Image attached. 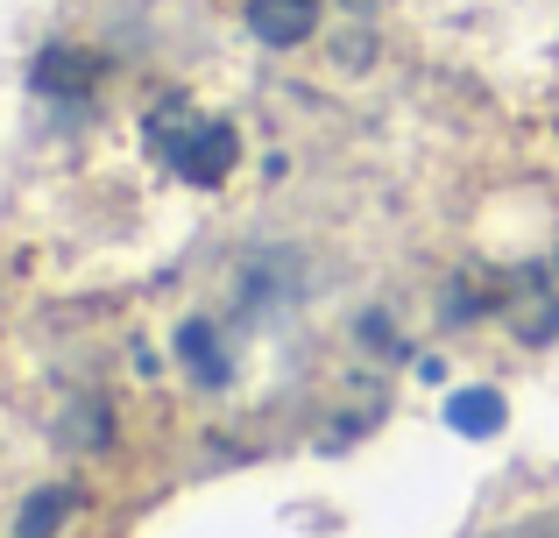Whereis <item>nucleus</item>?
Returning a JSON list of instances; mask_svg holds the SVG:
<instances>
[{
	"mask_svg": "<svg viewBox=\"0 0 559 538\" xmlns=\"http://www.w3.org/2000/svg\"><path fill=\"white\" fill-rule=\"evenodd\" d=\"M234 128L227 121H213V128H199V135H178L170 142V170H178L185 184H219L234 170Z\"/></svg>",
	"mask_w": 559,
	"mask_h": 538,
	"instance_id": "obj_1",
	"label": "nucleus"
},
{
	"mask_svg": "<svg viewBox=\"0 0 559 538\" xmlns=\"http://www.w3.org/2000/svg\"><path fill=\"white\" fill-rule=\"evenodd\" d=\"M319 28V0H248V36L270 43V50H290Z\"/></svg>",
	"mask_w": 559,
	"mask_h": 538,
	"instance_id": "obj_2",
	"label": "nucleus"
},
{
	"mask_svg": "<svg viewBox=\"0 0 559 538\" xmlns=\"http://www.w3.org/2000/svg\"><path fill=\"white\" fill-rule=\"evenodd\" d=\"M178 355L191 361V375H199V383H227V347H219V326H213V319H185V326H178Z\"/></svg>",
	"mask_w": 559,
	"mask_h": 538,
	"instance_id": "obj_3",
	"label": "nucleus"
},
{
	"mask_svg": "<svg viewBox=\"0 0 559 538\" xmlns=\"http://www.w3.org/2000/svg\"><path fill=\"white\" fill-rule=\"evenodd\" d=\"M447 426L461 432V440H489V432L503 426V397H496V390H453L447 397Z\"/></svg>",
	"mask_w": 559,
	"mask_h": 538,
	"instance_id": "obj_4",
	"label": "nucleus"
},
{
	"mask_svg": "<svg viewBox=\"0 0 559 538\" xmlns=\"http://www.w3.org/2000/svg\"><path fill=\"white\" fill-rule=\"evenodd\" d=\"M85 71H93V57H79V50H50V57L36 64V85H43V93H79Z\"/></svg>",
	"mask_w": 559,
	"mask_h": 538,
	"instance_id": "obj_5",
	"label": "nucleus"
},
{
	"mask_svg": "<svg viewBox=\"0 0 559 538\" xmlns=\"http://www.w3.org/2000/svg\"><path fill=\"white\" fill-rule=\"evenodd\" d=\"M71 511V497L64 489H36V497L22 503V525H14V538H50V525Z\"/></svg>",
	"mask_w": 559,
	"mask_h": 538,
	"instance_id": "obj_6",
	"label": "nucleus"
}]
</instances>
